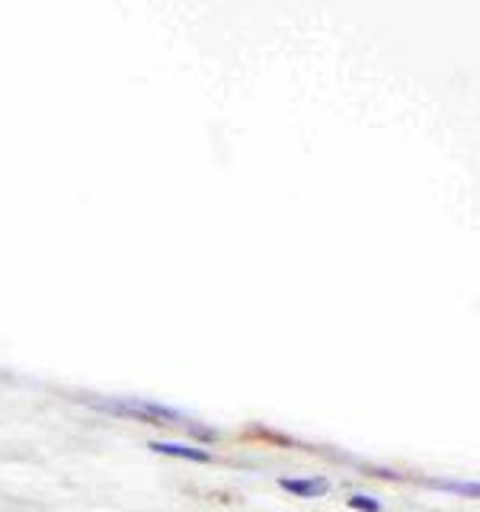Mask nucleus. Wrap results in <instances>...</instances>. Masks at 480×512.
Instances as JSON below:
<instances>
[{"mask_svg":"<svg viewBox=\"0 0 480 512\" xmlns=\"http://www.w3.org/2000/svg\"><path fill=\"white\" fill-rule=\"evenodd\" d=\"M93 404L109 410V413H116V416H128V420H144V423H154V426H189L196 432H205L199 423H192L186 413L151 404V400H128V397L119 400V397H112V400H93Z\"/></svg>","mask_w":480,"mask_h":512,"instance_id":"obj_1","label":"nucleus"},{"mask_svg":"<svg viewBox=\"0 0 480 512\" xmlns=\"http://www.w3.org/2000/svg\"><path fill=\"white\" fill-rule=\"evenodd\" d=\"M279 487L295 496H304V500H314V496L330 493V480L327 477H282Z\"/></svg>","mask_w":480,"mask_h":512,"instance_id":"obj_2","label":"nucleus"},{"mask_svg":"<svg viewBox=\"0 0 480 512\" xmlns=\"http://www.w3.org/2000/svg\"><path fill=\"white\" fill-rule=\"evenodd\" d=\"M151 452L160 455H173V458H186V461H196V464H208L212 455L202 452V448H192V445H176V442H151Z\"/></svg>","mask_w":480,"mask_h":512,"instance_id":"obj_3","label":"nucleus"},{"mask_svg":"<svg viewBox=\"0 0 480 512\" xmlns=\"http://www.w3.org/2000/svg\"><path fill=\"white\" fill-rule=\"evenodd\" d=\"M349 506L365 509V512H381V503L375 500V496H349Z\"/></svg>","mask_w":480,"mask_h":512,"instance_id":"obj_4","label":"nucleus"}]
</instances>
